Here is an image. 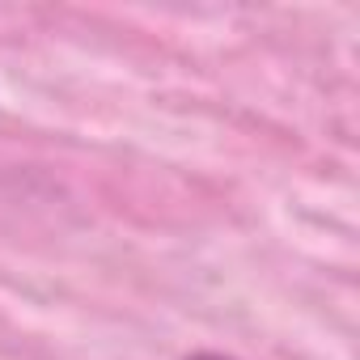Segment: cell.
<instances>
[{
    "instance_id": "6da1fadb",
    "label": "cell",
    "mask_w": 360,
    "mask_h": 360,
    "mask_svg": "<svg viewBox=\"0 0 360 360\" xmlns=\"http://www.w3.org/2000/svg\"><path fill=\"white\" fill-rule=\"evenodd\" d=\"M187 360H233V356H221V352H195V356H187Z\"/></svg>"
}]
</instances>
